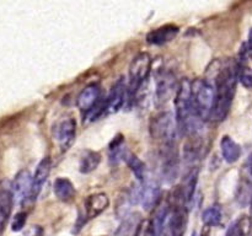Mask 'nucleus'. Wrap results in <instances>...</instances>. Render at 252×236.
<instances>
[{"label": "nucleus", "instance_id": "obj_1", "mask_svg": "<svg viewBox=\"0 0 252 236\" xmlns=\"http://www.w3.org/2000/svg\"><path fill=\"white\" fill-rule=\"evenodd\" d=\"M238 83V65L229 64L221 66L214 79V105L209 119L221 122L230 112Z\"/></svg>", "mask_w": 252, "mask_h": 236}, {"label": "nucleus", "instance_id": "obj_2", "mask_svg": "<svg viewBox=\"0 0 252 236\" xmlns=\"http://www.w3.org/2000/svg\"><path fill=\"white\" fill-rule=\"evenodd\" d=\"M192 106L197 117L201 120L209 119L214 105V84L209 79H197L191 83Z\"/></svg>", "mask_w": 252, "mask_h": 236}, {"label": "nucleus", "instance_id": "obj_3", "mask_svg": "<svg viewBox=\"0 0 252 236\" xmlns=\"http://www.w3.org/2000/svg\"><path fill=\"white\" fill-rule=\"evenodd\" d=\"M150 135L159 142L161 147L176 144V134L179 132L175 115L169 111H162L153 116L149 124Z\"/></svg>", "mask_w": 252, "mask_h": 236}, {"label": "nucleus", "instance_id": "obj_4", "mask_svg": "<svg viewBox=\"0 0 252 236\" xmlns=\"http://www.w3.org/2000/svg\"><path fill=\"white\" fill-rule=\"evenodd\" d=\"M153 59L149 53H139L133 58L132 63L129 65V76H128L127 85V95L130 97H135L138 90L145 84V81L149 78V74L152 71Z\"/></svg>", "mask_w": 252, "mask_h": 236}, {"label": "nucleus", "instance_id": "obj_5", "mask_svg": "<svg viewBox=\"0 0 252 236\" xmlns=\"http://www.w3.org/2000/svg\"><path fill=\"white\" fill-rule=\"evenodd\" d=\"M179 83L172 71L160 69L155 74V100L158 105H165L172 96L176 95Z\"/></svg>", "mask_w": 252, "mask_h": 236}, {"label": "nucleus", "instance_id": "obj_6", "mask_svg": "<svg viewBox=\"0 0 252 236\" xmlns=\"http://www.w3.org/2000/svg\"><path fill=\"white\" fill-rule=\"evenodd\" d=\"M161 175L167 183H171L177 178L180 172V157L176 149V144L165 145L161 152Z\"/></svg>", "mask_w": 252, "mask_h": 236}, {"label": "nucleus", "instance_id": "obj_7", "mask_svg": "<svg viewBox=\"0 0 252 236\" xmlns=\"http://www.w3.org/2000/svg\"><path fill=\"white\" fill-rule=\"evenodd\" d=\"M161 199V188L158 181L148 177L139 186V199L138 203L145 211H152L157 208Z\"/></svg>", "mask_w": 252, "mask_h": 236}, {"label": "nucleus", "instance_id": "obj_8", "mask_svg": "<svg viewBox=\"0 0 252 236\" xmlns=\"http://www.w3.org/2000/svg\"><path fill=\"white\" fill-rule=\"evenodd\" d=\"M31 188H32V176L27 170H21L16 174L14 181L11 183V193L14 198V203L24 206L26 202L31 201Z\"/></svg>", "mask_w": 252, "mask_h": 236}, {"label": "nucleus", "instance_id": "obj_9", "mask_svg": "<svg viewBox=\"0 0 252 236\" xmlns=\"http://www.w3.org/2000/svg\"><path fill=\"white\" fill-rule=\"evenodd\" d=\"M76 135V122L74 118L68 117L62 119L57 124L56 128V139L58 142L59 148L62 151H66L70 149L75 140Z\"/></svg>", "mask_w": 252, "mask_h": 236}, {"label": "nucleus", "instance_id": "obj_10", "mask_svg": "<svg viewBox=\"0 0 252 236\" xmlns=\"http://www.w3.org/2000/svg\"><path fill=\"white\" fill-rule=\"evenodd\" d=\"M126 96H127V85L123 79H120L113 85L110 95L105 100V115L118 112L125 105Z\"/></svg>", "mask_w": 252, "mask_h": 236}, {"label": "nucleus", "instance_id": "obj_11", "mask_svg": "<svg viewBox=\"0 0 252 236\" xmlns=\"http://www.w3.org/2000/svg\"><path fill=\"white\" fill-rule=\"evenodd\" d=\"M101 100V88L97 84L85 86L76 98V106L83 113H89Z\"/></svg>", "mask_w": 252, "mask_h": 236}, {"label": "nucleus", "instance_id": "obj_12", "mask_svg": "<svg viewBox=\"0 0 252 236\" xmlns=\"http://www.w3.org/2000/svg\"><path fill=\"white\" fill-rule=\"evenodd\" d=\"M189 224V209L182 206H172L169 215V230L171 236H184Z\"/></svg>", "mask_w": 252, "mask_h": 236}, {"label": "nucleus", "instance_id": "obj_13", "mask_svg": "<svg viewBox=\"0 0 252 236\" xmlns=\"http://www.w3.org/2000/svg\"><path fill=\"white\" fill-rule=\"evenodd\" d=\"M51 159L48 156L43 157L37 165L36 171L32 176V188H31V201H36L37 197L41 193L42 187L46 183L49 174H51Z\"/></svg>", "mask_w": 252, "mask_h": 236}, {"label": "nucleus", "instance_id": "obj_14", "mask_svg": "<svg viewBox=\"0 0 252 236\" xmlns=\"http://www.w3.org/2000/svg\"><path fill=\"white\" fill-rule=\"evenodd\" d=\"M197 181H198V169H197V167L196 169L192 167V169L186 174L182 183L177 186V188H179V192H180V196H181L182 203H184V206H186V208H189L191 202L193 201Z\"/></svg>", "mask_w": 252, "mask_h": 236}, {"label": "nucleus", "instance_id": "obj_15", "mask_svg": "<svg viewBox=\"0 0 252 236\" xmlns=\"http://www.w3.org/2000/svg\"><path fill=\"white\" fill-rule=\"evenodd\" d=\"M110 206L108 196L103 192L94 193L85 199V215L88 219H94L100 215Z\"/></svg>", "mask_w": 252, "mask_h": 236}, {"label": "nucleus", "instance_id": "obj_16", "mask_svg": "<svg viewBox=\"0 0 252 236\" xmlns=\"http://www.w3.org/2000/svg\"><path fill=\"white\" fill-rule=\"evenodd\" d=\"M170 211H171V206H170L169 202L158 204L153 219L149 221L152 236H161L162 231L165 229V224L169 219Z\"/></svg>", "mask_w": 252, "mask_h": 236}, {"label": "nucleus", "instance_id": "obj_17", "mask_svg": "<svg viewBox=\"0 0 252 236\" xmlns=\"http://www.w3.org/2000/svg\"><path fill=\"white\" fill-rule=\"evenodd\" d=\"M179 33V27L174 25H166L157 30H153L147 36V42L155 46H162L167 42L172 41Z\"/></svg>", "mask_w": 252, "mask_h": 236}, {"label": "nucleus", "instance_id": "obj_18", "mask_svg": "<svg viewBox=\"0 0 252 236\" xmlns=\"http://www.w3.org/2000/svg\"><path fill=\"white\" fill-rule=\"evenodd\" d=\"M202 149V140L199 133H192L187 135L184 145V159L187 164H194L198 160Z\"/></svg>", "mask_w": 252, "mask_h": 236}, {"label": "nucleus", "instance_id": "obj_19", "mask_svg": "<svg viewBox=\"0 0 252 236\" xmlns=\"http://www.w3.org/2000/svg\"><path fill=\"white\" fill-rule=\"evenodd\" d=\"M122 160H125L126 164L128 165V167L130 169V171L133 172L135 177H137L138 181L142 183L144 182L145 179L148 178V170H147V165L139 159L135 154H133L132 151L126 149L125 150V154H123Z\"/></svg>", "mask_w": 252, "mask_h": 236}, {"label": "nucleus", "instance_id": "obj_20", "mask_svg": "<svg viewBox=\"0 0 252 236\" xmlns=\"http://www.w3.org/2000/svg\"><path fill=\"white\" fill-rule=\"evenodd\" d=\"M220 150L223 159L228 164H234L241 156V147L229 135H224L220 140Z\"/></svg>", "mask_w": 252, "mask_h": 236}, {"label": "nucleus", "instance_id": "obj_21", "mask_svg": "<svg viewBox=\"0 0 252 236\" xmlns=\"http://www.w3.org/2000/svg\"><path fill=\"white\" fill-rule=\"evenodd\" d=\"M53 191L57 198L62 202L69 203L75 197V187L70 179L65 177H58L53 183Z\"/></svg>", "mask_w": 252, "mask_h": 236}, {"label": "nucleus", "instance_id": "obj_22", "mask_svg": "<svg viewBox=\"0 0 252 236\" xmlns=\"http://www.w3.org/2000/svg\"><path fill=\"white\" fill-rule=\"evenodd\" d=\"M12 206H14V198L10 189H0V231L4 230L7 220L11 214Z\"/></svg>", "mask_w": 252, "mask_h": 236}, {"label": "nucleus", "instance_id": "obj_23", "mask_svg": "<svg viewBox=\"0 0 252 236\" xmlns=\"http://www.w3.org/2000/svg\"><path fill=\"white\" fill-rule=\"evenodd\" d=\"M252 230V219L249 215H241L236 219L229 229L225 236H249Z\"/></svg>", "mask_w": 252, "mask_h": 236}, {"label": "nucleus", "instance_id": "obj_24", "mask_svg": "<svg viewBox=\"0 0 252 236\" xmlns=\"http://www.w3.org/2000/svg\"><path fill=\"white\" fill-rule=\"evenodd\" d=\"M101 162V154L94 150H85L81 155L80 164H79V171L81 174H90L95 171Z\"/></svg>", "mask_w": 252, "mask_h": 236}, {"label": "nucleus", "instance_id": "obj_25", "mask_svg": "<svg viewBox=\"0 0 252 236\" xmlns=\"http://www.w3.org/2000/svg\"><path fill=\"white\" fill-rule=\"evenodd\" d=\"M125 150V139H123L122 135L118 134L117 137L113 138L110 147H108V156H110L111 164H117L120 160H122Z\"/></svg>", "mask_w": 252, "mask_h": 236}, {"label": "nucleus", "instance_id": "obj_26", "mask_svg": "<svg viewBox=\"0 0 252 236\" xmlns=\"http://www.w3.org/2000/svg\"><path fill=\"white\" fill-rule=\"evenodd\" d=\"M202 220L204 225L212 228V226H218L221 221V209L219 206H212L207 208L202 214Z\"/></svg>", "mask_w": 252, "mask_h": 236}, {"label": "nucleus", "instance_id": "obj_27", "mask_svg": "<svg viewBox=\"0 0 252 236\" xmlns=\"http://www.w3.org/2000/svg\"><path fill=\"white\" fill-rule=\"evenodd\" d=\"M252 191H251V182L248 179H243L239 183L238 193H236V199L241 206H246L249 201H251Z\"/></svg>", "mask_w": 252, "mask_h": 236}, {"label": "nucleus", "instance_id": "obj_28", "mask_svg": "<svg viewBox=\"0 0 252 236\" xmlns=\"http://www.w3.org/2000/svg\"><path fill=\"white\" fill-rule=\"evenodd\" d=\"M238 80L246 88H252V69L238 65Z\"/></svg>", "mask_w": 252, "mask_h": 236}, {"label": "nucleus", "instance_id": "obj_29", "mask_svg": "<svg viewBox=\"0 0 252 236\" xmlns=\"http://www.w3.org/2000/svg\"><path fill=\"white\" fill-rule=\"evenodd\" d=\"M26 220H27V213H25V211H20V213H17L11 221L12 231H21L22 229L25 228V225H26Z\"/></svg>", "mask_w": 252, "mask_h": 236}, {"label": "nucleus", "instance_id": "obj_30", "mask_svg": "<svg viewBox=\"0 0 252 236\" xmlns=\"http://www.w3.org/2000/svg\"><path fill=\"white\" fill-rule=\"evenodd\" d=\"M44 231L41 225H32L27 229L25 236H43Z\"/></svg>", "mask_w": 252, "mask_h": 236}, {"label": "nucleus", "instance_id": "obj_31", "mask_svg": "<svg viewBox=\"0 0 252 236\" xmlns=\"http://www.w3.org/2000/svg\"><path fill=\"white\" fill-rule=\"evenodd\" d=\"M244 49H245L246 53H248V52H252V29L250 30V32H249L248 42H246V44L244 46Z\"/></svg>", "mask_w": 252, "mask_h": 236}, {"label": "nucleus", "instance_id": "obj_32", "mask_svg": "<svg viewBox=\"0 0 252 236\" xmlns=\"http://www.w3.org/2000/svg\"><path fill=\"white\" fill-rule=\"evenodd\" d=\"M248 170H249V175H250V177L252 178V154L250 155V157H249L248 160Z\"/></svg>", "mask_w": 252, "mask_h": 236}, {"label": "nucleus", "instance_id": "obj_33", "mask_svg": "<svg viewBox=\"0 0 252 236\" xmlns=\"http://www.w3.org/2000/svg\"><path fill=\"white\" fill-rule=\"evenodd\" d=\"M209 235H211V233H209V228L208 226H206V229H203V230H202L201 236H209Z\"/></svg>", "mask_w": 252, "mask_h": 236}, {"label": "nucleus", "instance_id": "obj_34", "mask_svg": "<svg viewBox=\"0 0 252 236\" xmlns=\"http://www.w3.org/2000/svg\"><path fill=\"white\" fill-rule=\"evenodd\" d=\"M251 236H252V235H251Z\"/></svg>", "mask_w": 252, "mask_h": 236}]
</instances>
